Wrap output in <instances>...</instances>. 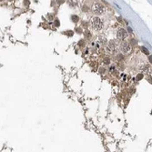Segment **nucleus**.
I'll list each match as a JSON object with an SVG mask.
<instances>
[{
  "mask_svg": "<svg viewBox=\"0 0 152 152\" xmlns=\"http://www.w3.org/2000/svg\"><path fill=\"white\" fill-rule=\"evenodd\" d=\"M141 49H142V51H144V52H145V53H146V54H149V50H148V49H147V48H146V47H142V48H141Z\"/></svg>",
  "mask_w": 152,
  "mask_h": 152,
  "instance_id": "nucleus-7",
  "label": "nucleus"
},
{
  "mask_svg": "<svg viewBox=\"0 0 152 152\" xmlns=\"http://www.w3.org/2000/svg\"><path fill=\"white\" fill-rule=\"evenodd\" d=\"M119 49H120L121 53H123L125 55H128L132 52V46L130 43L124 41L119 45Z\"/></svg>",
  "mask_w": 152,
  "mask_h": 152,
  "instance_id": "nucleus-3",
  "label": "nucleus"
},
{
  "mask_svg": "<svg viewBox=\"0 0 152 152\" xmlns=\"http://www.w3.org/2000/svg\"><path fill=\"white\" fill-rule=\"evenodd\" d=\"M127 31L125 30L124 28H118V33H117V37H118V39L119 40H124L125 38L127 37Z\"/></svg>",
  "mask_w": 152,
  "mask_h": 152,
  "instance_id": "nucleus-5",
  "label": "nucleus"
},
{
  "mask_svg": "<svg viewBox=\"0 0 152 152\" xmlns=\"http://www.w3.org/2000/svg\"><path fill=\"white\" fill-rule=\"evenodd\" d=\"M141 78H142V76H138V79H140Z\"/></svg>",
  "mask_w": 152,
  "mask_h": 152,
  "instance_id": "nucleus-8",
  "label": "nucleus"
},
{
  "mask_svg": "<svg viewBox=\"0 0 152 152\" xmlns=\"http://www.w3.org/2000/svg\"><path fill=\"white\" fill-rule=\"evenodd\" d=\"M91 9H92V12H93L95 15H97V16H101V15H103V14L105 13L106 7L103 6L101 3H97V2H96V3L93 4V6H92V7H91Z\"/></svg>",
  "mask_w": 152,
  "mask_h": 152,
  "instance_id": "nucleus-2",
  "label": "nucleus"
},
{
  "mask_svg": "<svg viewBox=\"0 0 152 152\" xmlns=\"http://www.w3.org/2000/svg\"><path fill=\"white\" fill-rule=\"evenodd\" d=\"M71 18L74 22H78V16H72Z\"/></svg>",
  "mask_w": 152,
  "mask_h": 152,
  "instance_id": "nucleus-6",
  "label": "nucleus"
},
{
  "mask_svg": "<svg viewBox=\"0 0 152 152\" xmlns=\"http://www.w3.org/2000/svg\"><path fill=\"white\" fill-rule=\"evenodd\" d=\"M118 49V44L115 40H109L106 46V51L109 52V54L115 53Z\"/></svg>",
  "mask_w": 152,
  "mask_h": 152,
  "instance_id": "nucleus-4",
  "label": "nucleus"
},
{
  "mask_svg": "<svg viewBox=\"0 0 152 152\" xmlns=\"http://www.w3.org/2000/svg\"><path fill=\"white\" fill-rule=\"evenodd\" d=\"M90 25H91V27H92L94 30L99 31L104 27V23H103L101 18L97 17V16H95V17H92L91 20H90Z\"/></svg>",
  "mask_w": 152,
  "mask_h": 152,
  "instance_id": "nucleus-1",
  "label": "nucleus"
}]
</instances>
